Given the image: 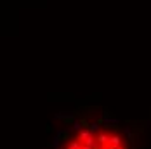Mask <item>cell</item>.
<instances>
[{"mask_svg":"<svg viewBox=\"0 0 151 149\" xmlns=\"http://www.w3.org/2000/svg\"><path fill=\"white\" fill-rule=\"evenodd\" d=\"M59 149H130L127 137L108 125L82 127L70 135Z\"/></svg>","mask_w":151,"mask_h":149,"instance_id":"cell-1","label":"cell"}]
</instances>
